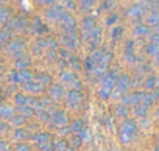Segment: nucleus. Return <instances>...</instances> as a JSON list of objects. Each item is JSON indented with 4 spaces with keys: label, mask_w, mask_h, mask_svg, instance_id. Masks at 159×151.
I'll list each match as a JSON object with an SVG mask.
<instances>
[{
    "label": "nucleus",
    "mask_w": 159,
    "mask_h": 151,
    "mask_svg": "<svg viewBox=\"0 0 159 151\" xmlns=\"http://www.w3.org/2000/svg\"><path fill=\"white\" fill-rule=\"evenodd\" d=\"M59 80H61V83H64L67 86H72L73 91H80V89H81V81L75 77V73L72 70H62L59 73Z\"/></svg>",
    "instance_id": "nucleus-1"
},
{
    "label": "nucleus",
    "mask_w": 159,
    "mask_h": 151,
    "mask_svg": "<svg viewBox=\"0 0 159 151\" xmlns=\"http://www.w3.org/2000/svg\"><path fill=\"white\" fill-rule=\"evenodd\" d=\"M31 80H33V75H31L27 69H24V70H16V72H13V73L10 75V81H11V83H16V84H24V83L31 81Z\"/></svg>",
    "instance_id": "nucleus-2"
},
{
    "label": "nucleus",
    "mask_w": 159,
    "mask_h": 151,
    "mask_svg": "<svg viewBox=\"0 0 159 151\" xmlns=\"http://www.w3.org/2000/svg\"><path fill=\"white\" fill-rule=\"evenodd\" d=\"M61 44L67 48V50H73L76 48L78 45V39H76V31H72V33H64L61 36Z\"/></svg>",
    "instance_id": "nucleus-3"
},
{
    "label": "nucleus",
    "mask_w": 159,
    "mask_h": 151,
    "mask_svg": "<svg viewBox=\"0 0 159 151\" xmlns=\"http://www.w3.org/2000/svg\"><path fill=\"white\" fill-rule=\"evenodd\" d=\"M66 98H67V104L72 106V108H78L80 104L83 103L84 100V95L80 92V91H70L66 94Z\"/></svg>",
    "instance_id": "nucleus-4"
},
{
    "label": "nucleus",
    "mask_w": 159,
    "mask_h": 151,
    "mask_svg": "<svg viewBox=\"0 0 159 151\" xmlns=\"http://www.w3.org/2000/svg\"><path fill=\"white\" fill-rule=\"evenodd\" d=\"M64 14H66V13H64V8H62V7H59V5H53V7H52V8H48V10H47V13H45L47 19H48V20H55V22L61 20Z\"/></svg>",
    "instance_id": "nucleus-5"
},
{
    "label": "nucleus",
    "mask_w": 159,
    "mask_h": 151,
    "mask_svg": "<svg viewBox=\"0 0 159 151\" xmlns=\"http://www.w3.org/2000/svg\"><path fill=\"white\" fill-rule=\"evenodd\" d=\"M24 48H25V42H24L22 39H14V41H11V42L8 44V47H7L8 53H10V55H16V56H19V55L24 51Z\"/></svg>",
    "instance_id": "nucleus-6"
},
{
    "label": "nucleus",
    "mask_w": 159,
    "mask_h": 151,
    "mask_svg": "<svg viewBox=\"0 0 159 151\" xmlns=\"http://www.w3.org/2000/svg\"><path fill=\"white\" fill-rule=\"evenodd\" d=\"M50 120L53 122V125H56V126H61V128L67 126V123H69L67 114H66L64 111H55V112L52 114V118H50Z\"/></svg>",
    "instance_id": "nucleus-7"
},
{
    "label": "nucleus",
    "mask_w": 159,
    "mask_h": 151,
    "mask_svg": "<svg viewBox=\"0 0 159 151\" xmlns=\"http://www.w3.org/2000/svg\"><path fill=\"white\" fill-rule=\"evenodd\" d=\"M61 25H62V28L66 30V33L76 31V22H75V19H73L70 14H64V16H62V19H61Z\"/></svg>",
    "instance_id": "nucleus-8"
},
{
    "label": "nucleus",
    "mask_w": 159,
    "mask_h": 151,
    "mask_svg": "<svg viewBox=\"0 0 159 151\" xmlns=\"http://www.w3.org/2000/svg\"><path fill=\"white\" fill-rule=\"evenodd\" d=\"M94 27H95V22H94L92 17H84L83 19V30H81L83 41H89V36H91V31L94 30Z\"/></svg>",
    "instance_id": "nucleus-9"
},
{
    "label": "nucleus",
    "mask_w": 159,
    "mask_h": 151,
    "mask_svg": "<svg viewBox=\"0 0 159 151\" xmlns=\"http://www.w3.org/2000/svg\"><path fill=\"white\" fill-rule=\"evenodd\" d=\"M22 89L25 92H30V94H41L44 91V86H41L36 80H31V81H27L22 84Z\"/></svg>",
    "instance_id": "nucleus-10"
},
{
    "label": "nucleus",
    "mask_w": 159,
    "mask_h": 151,
    "mask_svg": "<svg viewBox=\"0 0 159 151\" xmlns=\"http://www.w3.org/2000/svg\"><path fill=\"white\" fill-rule=\"evenodd\" d=\"M27 27V22H25V19H22V17H14V19H11L10 22H8V28L7 30H24Z\"/></svg>",
    "instance_id": "nucleus-11"
},
{
    "label": "nucleus",
    "mask_w": 159,
    "mask_h": 151,
    "mask_svg": "<svg viewBox=\"0 0 159 151\" xmlns=\"http://www.w3.org/2000/svg\"><path fill=\"white\" fill-rule=\"evenodd\" d=\"M64 95H66V92H64L62 84H52V87H50V97L53 100H59Z\"/></svg>",
    "instance_id": "nucleus-12"
},
{
    "label": "nucleus",
    "mask_w": 159,
    "mask_h": 151,
    "mask_svg": "<svg viewBox=\"0 0 159 151\" xmlns=\"http://www.w3.org/2000/svg\"><path fill=\"white\" fill-rule=\"evenodd\" d=\"M30 31H31V34H36V33H45V31H47V27L42 25L41 19H34V20L31 22Z\"/></svg>",
    "instance_id": "nucleus-13"
},
{
    "label": "nucleus",
    "mask_w": 159,
    "mask_h": 151,
    "mask_svg": "<svg viewBox=\"0 0 159 151\" xmlns=\"http://www.w3.org/2000/svg\"><path fill=\"white\" fill-rule=\"evenodd\" d=\"M16 114V111H14V108H11V106H8V104H5V106H0V118H5V120H11V117Z\"/></svg>",
    "instance_id": "nucleus-14"
},
{
    "label": "nucleus",
    "mask_w": 159,
    "mask_h": 151,
    "mask_svg": "<svg viewBox=\"0 0 159 151\" xmlns=\"http://www.w3.org/2000/svg\"><path fill=\"white\" fill-rule=\"evenodd\" d=\"M31 139H33L38 145H42V143L50 142V134H48V132H38V134H33Z\"/></svg>",
    "instance_id": "nucleus-15"
},
{
    "label": "nucleus",
    "mask_w": 159,
    "mask_h": 151,
    "mask_svg": "<svg viewBox=\"0 0 159 151\" xmlns=\"http://www.w3.org/2000/svg\"><path fill=\"white\" fill-rule=\"evenodd\" d=\"M16 65L19 67V70L27 69V67L30 65V59H28V56H22V55H19L17 59H16Z\"/></svg>",
    "instance_id": "nucleus-16"
},
{
    "label": "nucleus",
    "mask_w": 159,
    "mask_h": 151,
    "mask_svg": "<svg viewBox=\"0 0 159 151\" xmlns=\"http://www.w3.org/2000/svg\"><path fill=\"white\" fill-rule=\"evenodd\" d=\"M34 80H36V81H38L41 86H48V84L52 83V78L48 77L47 73H38Z\"/></svg>",
    "instance_id": "nucleus-17"
},
{
    "label": "nucleus",
    "mask_w": 159,
    "mask_h": 151,
    "mask_svg": "<svg viewBox=\"0 0 159 151\" xmlns=\"http://www.w3.org/2000/svg\"><path fill=\"white\" fill-rule=\"evenodd\" d=\"M8 19H10V11H8L5 7L0 5V25L7 24V22H8Z\"/></svg>",
    "instance_id": "nucleus-18"
},
{
    "label": "nucleus",
    "mask_w": 159,
    "mask_h": 151,
    "mask_svg": "<svg viewBox=\"0 0 159 151\" xmlns=\"http://www.w3.org/2000/svg\"><path fill=\"white\" fill-rule=\"evenodd\" d=\"M25 117H22L20 114H14L13 117H11V123L14 125V126H20V125H24L25 123Z\"/></svg>",
    "instance_id": "nucleus-19"
},
{
    "label": "nucleus",
    "mask_w": 159,
    "mask_h": 151,
    "mask_svg": "<svg viewBox=\"0 0 159 151\" xmlns=\"http://www.w3.org/2000/svg\"><path fill=\"white\" fill-rule=\"evenodd\" d=\"M19 114L27 118V117H31V115L34 114V111H33L31 108H28V106H20V108H19Z\"/></svg>",
    "instance_id": "nucleus-20"
},
{
    "label": "nucleus",
    "mask_w": 159,
    "mask_h": 151,
    "mask_svg": "<svg viewBox=\"0 0 159 151\" xmlns=\"http://www.w3.org/2000/svg\"><path fill=\"white\" fill-rule=\"evenodd\" d=\"M14 100H16V104H17L19 108L27 104V95H24V94H17V95L14 97Z\"/></svg>",
    "instance_id": "nucleus-21"
},
{
    "label": "nucleus",
    "mask_w": 159,
    "mask_h": 151,
    "mask_svg": "<svg viewBox=\"0 0 159 151\" xmlns=\"http://www.w3.org/2000/svg\"><path fill=\"white\" fill-rule=\"evenodd\" d=\"M14 137H16V139H27V137H30V134H28V131H27V129L17 128V129H16V132H14Z\"/></svg>",
    "instance_id": "nucleus-22"
},
{
    "label": "nucleus",
    "mask_w": 159,
    "mask_h": 151,
    "mask_svg": "<svg viewBox=\"0 0 159 151\" xmlns=\"http://www.w3.org/2000/svg\"><path fill=\"white\" fill-rule=\"evenodd\" d=\"M83 129V122L81 120H78V122H75L72 126H70V131L73 132V134H78L80 131H81Z\"/></svg>",
    "instance_id": "nucleus-23"
},
{
    "label": "nucleus",
    "mask_w": 159,
    "mask_h": 151,
    "mask_svg": "<svg viewBox=\"0 0 159 151\" xmlns=\"http://www.w3.org/2000/svg\"><path fill=\"white\" fill-rule=\"evenodd\" d=\"M69 64L73 67V70H80V69H81V64H80L78 58H75V56H70L69 58Z\"/></svg>",
    "instance_id": "nucleus-24"
},
{
    "label": "nucleus",
    "mask_w": 159,
    "mask_h": 151,
    "mask_svg": "<svg viewBox=\"0 0 159 151\" xmlns=\"http://www.w3.org/2000/svg\"><path fill=\"white\" fill-rule=\"evenodd\" d=\"M69 146H67V142L66 140H59V142H56V145L53 146V149H56V151H66Z\"/></svg>",
    "instance_id": "nucleus-25"
},
{
    "label": "nucleus",
    "mask_w": 159,
    "mask_h": 151,
    "mask_svg": "<svg viewBox=\"0 0 159 151\" xmlns=\"http://www.w3.org/2000/svg\"><path fill=\"white\" fill-rule=\"evenodd\" d=\"M10 36H11V31H10V30H7V28L2 30V31H0V44L5 42V41H8Z\"/></svg>",
    "instance_id": "nucleus-26"
},
{
    "label": "nucleus",
    "mask_w": 159,
    "mask_h": 151,
    "mask_svg": "<svg viewBox=\"0 0 159 151\" xmlns=\"http://www.w3.org/2000/svg\"><path fill=\"white\" fill-rule=\"evenodd\" d=\"M36 114H38V117H39V118H42L44 122H47V120H50V118H52V115L48 114V109H47V111H39V112H36Z\"/></svg>",
    "instance_id": "nucleus-27"
},
{
    "label": "nucleus",
    "mask_w": 159,
    "mask_h": 151,
    "mask_svg": "<svg viewBox=\"0 0 159 151\" xmlns=\"http://www.w3.org/2000/svg\"><path fill=\"white\" fill-rule=\"evenodd\" d=\"M84 67H86V70H88V72H94V69H95L94 61H92L91 58H88V59L84 61Z\"/></svg>",
    "instance_id": "nucleus-28"
},
{
    "label": "nucleus",
    "mask_w": 159,
    "mask_h": 151,
    "mask_svg": "<svg viewBox=\"0 0 159 151\" xmlns=\"http://www.w3.org/2000/svg\"><path fill=\"white\" fill-rule=\"evenodd\" d=\"M41 151H53V143L52 142H47V143H42V145H38Z\"/></svg>",
    "instance_id": "nucleus-29"
},
{
    "label": "nucleus",
    "mask_w": 159,
    "mask_h": 151,
    "mask_svg": "<svg viewBox=\"0 0 159 151\" xmlns=\"http://www.w3.org/2000/svg\"><path fill=\"white\" fill-rule=\"evenodd\" d=\"M78 137L81 139V142H84V140H88V139H89V134H88V131H86V129L83 128L81 131L78 132Z\"/></svg>",
    "instance_id": "nucleus-30"
},
{
    "label": "nucleus",
    "mask_w": 159,
    "mask_h": 151,
    "mask_svg": "<svg viewBox=\"0 0 159 151\" xmlns=\"http://www.w3.org/2000/svg\"><path fill=\"white\" fill-rule=\"evenodd\" d=\"M80 143H83V142H81V139L78 137V134H73V135H72V145L80 146Z\"/></svg>",
    "instance_id": "nucleus-31"
},
{
    "label": "nucleus",
    "mask_w": 159,
    "mask_h": 151,
    "mask_svg": "<svg viewBox=\"0 0 159 151\" xmlns=\"http://www.w3.org/2000/svg\"><path fill=\"white\" fill-rule=\"evenodd\" d=\"M16 151H30V146L27 143H19L16 146Z\"/></svg>",
    "instance_id": "nucleus-32"
},
{
    "label": "nucleus",
    "mask_w": 159,
    "mask_h": 151,
    "mask_svg": "<svg viewBox=\"0 0 159 151\" xmlns=\"http://www.w3.org/2000/svg\"><path fill=\"white\" fill-rule=\"evenodd\" d=\"M7 131H10V125L0 120V132H7Z\"/></svg>",
    "instance_id": "nucleus-33"
},
{
    "label": "nucleus",
    "mask_w": 159,
    "mask_h": 151,
    "mask_svg": "<svg viewBox=\"0 0 159 151\" xmlns=\"http://www.w3.org/2000/svg\"><path fill=\"white\" fill-rule=\"evenodd\" d=\"M59 132H61L62 135H67V134H70L72 131H70V128H69V126H64V128H61V131H59Z\"/></svg>",
    "instance_id": "nucleus-34"
},
{
    "label": "nucleus",
    "mask_w": 159,
    "mask_h": 151,
    "mask_svg": "<svg viewBox=\"0 0 159 151\" xmlns=\"http://www.w3.org/2000/svg\"><path fill=\"white\" fill-rule=\"evenodd\" d=\"M80 5L83 7V10H89V7H92V2H81Z\"/></svg>",
    "instance_id": "nucleus-35"
},
{
    "label": "nucleus",
    "mask_w": 159,
    "mask_h": 151,
    "mask_svg": "<svg viewBox=\"0 0 159 151\" xmlns=\"http://www.w3.org/2000/svg\"><path fill=\"white\" fill-rule=\"evenodd\" d=\"M0 151H8L7 143H5V142H2V140H0Z\"/></svg>",
    "instance_id": "nucleus-36"
},
{
    "label": "nucleus",
    "mask_w": 159,
    "mask_h": 151,
    "mask_svg": "<svg viewBox=\"0 0 159 151\" xmlns=\"http://www.w3.org/2000/svg\"><path fill=\"white\" fill-rule=\"evenodd\" d=\"M66 151H75V149H73V148H67Z\"/></svg>",
    "instance_id": "nucleus-37"
},
{
    "label": "nucleus",
    "mask_w": 159,
    "mask_h": 151,
    "mask_svg": "<svg viewBox=\"0 0 159 151\" xmlns=\"http://www.w3.org/2000/svg\"><path fill=\"white\" fill-rule=\"evenodd\" d=\"M0 50H2V44H0Z\"/></svg>",
    "instance_id": "nucleus-38"
}]
</instances>
